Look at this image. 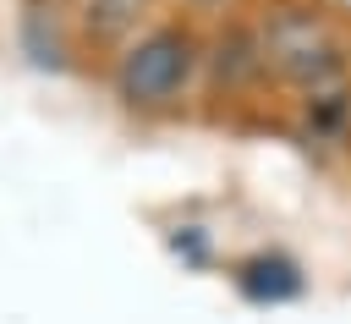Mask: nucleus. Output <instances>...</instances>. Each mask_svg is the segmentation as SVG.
<instances>
[{
	"mask_svg": "<svg viewBox=\"0 0 351 324\" xmlns=\"http://www.w3.org/2000/svg\"><path fill=\"white\" fill-rule=\"evenodd\" d=\"M197 66H203V49H197L192 27L159 22L115 55V93L132 110H170L186 93V82L197 77Z\"/></svg>",
	"mask_w": 351,
	"mask_h": 324,
	"instance_id": "f03ea898",
	"label": "nucleus"
},
{
	"mask_svg": "<svg viewBox=\"0 0 351 324\" xmlns=\"http://www.w3.org/2000/svg\"><path fill=\"white\" fill-rule=\"evenodd\" d=\"M346 143H351V115H346Z\"/></svg>",
	"mask_w": 351,
	"mask_h": 324,
	"instance_id": "39448f33",
	"label": "nucleus"
},
{
	"mask_svg": "<svg viewBox=\"0 0 351 324\" xmlns=\"http://www.w3.org/2000/svg\"><path fill=\"white\" fill-rule=\"evenodd\" d=\"M263 77V55H258V38L252 27H230L219 44H214V82L225 88H247Z\"/></svg>",
	"mask_w": 351,
	"mask_h": 324,
	"instance_id": "7ed1b4c3",
	"label": "nucleus"
},
{
	"mask_svg": "<svg viewBox=\"0 0 351 324\" xmlns=\"http://www.w3.org/2000/svg\"><path fill=\"white\" fill-rule=\"evenodd\" d=\"M236 280H241V291L258 297V302H285V297L302 291V275H296L291 258H247Z\"/></svg>",
	"mask_w": 351,
	"mask_h": 324,
	"instance_id": "20e7f679",
	"label": "nucleus"
},
{
	"mask_svg": "<svg viewBox=\"0 0 351 324\" xmlns=\"http://www.w3.org/2000/svg\"><path fill=\"white\" fill-rule=\"evenodd\" d=\"M252 38H258V55H263V71L302 88L307 99L351 88V38L340 33L335 16L296 5V0H280L258 16Z\"/></svg>",
	"mask_w": 351,
	"mask_h": 324,
	"instance_id": "f257e3e1",
	"label": "nucleus"
}]
</instances>
